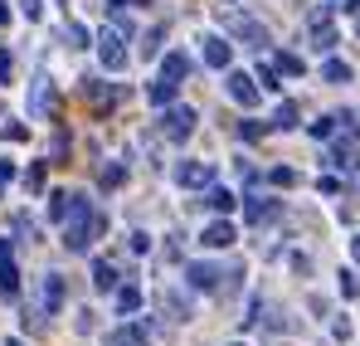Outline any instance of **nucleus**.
<instances>
[{
  "label": "nucleus",
  "instance_id": "f257e3e1",
  "mask_svg": "<svg viewBox=\"0 0 360 346\" xmlns=\"http://www.w3.org/2000/svg\"><path fill=\"white\" fill-rule=\"evenodd\" d=\"M185 73H190V58L180 54V49H171V54H166V63H161V73H156V83H151V103H156V108L176 103V93H180V83H185Z\"/></svg>",
  "mask_w": 360,
  "mask_h": 346
},
{
  "label": "nucleus",
  "instance_id": "f03ea898",
  "mask_svg": "<svg viewBox=\"0 0 360 346\" xmlns=\"http://www.w3.org/2000/svg\"><path fill=\"white\" fill-rule=\"evenodd\" d=\"M127 44H131V35L122 30V20H112V25H103V35H98V63H103L108 73H117V68H127Z\"/></svg>",
  "mask_w": 360,
  "mask_h": 346
},
{
  "label": "nucleus",
  "instance_id": "7ed1b4c3",
  "mask_svg": "<svg viewBox=\"0 0 360 346\" xmlns=\"http://www.w3.org/2000/svg\"><path fill=\"white\" fill-rule=\"evenodd\" d=\"M103 225H108V220H103V215H98V210L88 205V210H83L78 220H68V230H63V249L83 254V249H88V244H93L98 234H103Z\"/></svg>",
  "mask_w": 360,
  "mask_h": 346
},
{
  "label": "nucleus",
  "instance_id": "20e7f679",
  "mask_svg": "<svg viewBox=\"0 0 360 346\" xmlns=\"http://www.w3.org/2000/svg\"><path fill=\"white\" fill-rule=\"evenodd\" d=\"M229 273L219 268V264H185V288L190 292H219Z\"/></svg>",
  "mask_w": 360,
  "mask_h": 346
},
{
  "label": "nucleus",
  "instance_id": "39448f33",
  "mask_svg": "<svg viewBox=\"0 0 360 346\" xmlns=\"http://www.w3.org/2000/svg\"><path fill=\"white\" fill-rule=\"evenodd\" d=\"M195 132V108H185V103H171L166 117H161V137H171V142H185Z\"/></svg>",
  "mask_w": 360,
  "mask_h": 346
},
{
  "label": "nucleus",
  "instance_id": "423d86ee",
  "mask_svg": "<svg viewBox=\"0 0 360 346\" xmlns=\"http://www.w3.org/2000/svg\"><path fill=\"white\" fill-rule=\"evenodd\" d=\"M83 210H88V200H83L78 190H54V195H49V220H59V225L78 220Z\"/></svg>",
  "mask_w": 360,
  "mask_h": 346
},
{
  "label": "nucleus",
  "instance_id": "0eeeda50",
  "mask_svg": "<svg viewBox=\"0 0 360 346\" xmlns=\"http://www.w3.org/2000/svg\"><path fill=\"white\" fill-rule=\"evenodd\" d=\"M59 307H63V278H59V273H44V283H39V312H34L30 322L39 327V317H44V312L54 317Z\"/></svg>",
  "mask_w": 360,
  "mask_h": 346
},
{
  "label": "nucleus",
  "instance_id": "6e6552de",
  "mask_svg": "<svg viewBox=\"0 0 360 346\" xmlns=\"http://www.w3.org/2000/svg\"><path fill=\"white\" fill-rule=\"evenodd\" d=\"M258 93H263V83H258V78H248V73H229V98H234V103L258 108Z\"/></svg>",
  "mask_w": 360,
  "mask_h": 346
},
{
  "label": "nucleus",
  "instance_id": "1a4fd4ad",
  "mask_svg": "<svg viewBox=\"0 0 360 346\" xmlns=\"http://www.w3.org/2000/svg\"><path fill=\"white\" fill-rule=\"evenodd\" d=\"M83 103H93L98 113H108V108L117 103V88L103 83V78H83Z\"/></svg>",
  "mask_w": 360,
  "mask_h": 346
},
{
  "label": "nucleus",
  "instance_id": "9d476101",
  "mask_svg": "<svg viewBox=\"0 0 360 346\" xmlns=\"http://www.w3.org/2000/svg\"><path fill=\"white\" fill-rule=\"evenodd\" d=\"M200 54H205V63H210V68H229L234 49H229V39H219V35H205V39H200Z\"/></svg>",
  "mask_w": 360,
  "mask_h": 346
},
{
  "label": "nucleus",
  "instance_id": "9b49d317",
  "mask_svg": "<svg viewBox=\"0 0 360 346\" xmlns=\"http://www.w3.org/2000/svg\"><path fill=\"white\" fill-rule=\"evenodd\" d=\"M331 10H336V5H326V10H316V15H311V39H316V49H321V54H331V44H336Z\"/></svg>",
  "mask_w": 360,
  "mask_h": 346
},
{
  "label": "nucleus",
  "instance_id": "f8f14e48",
  "mask_svg": "<svg viewBox=\"0 0 360 346\" xmlns=\"http://www.w3.org/2000/svg\"><path fill=\"white\" fill-rule=\"evenodd\" d=\"M273 215H278V200H268V195H248L243 200V220L248 225H268Z\"/></svg>",
  "mask_w": 360,
  "mask_h": 346
},
{
  "label": "nucleus",
  "instance_id": "ddd939ff",
  "mask_svg": "<svg viewBox=\"0 0 360 346\" xmlns=\"http://www.w3.org/2000/svg\"><path fill=\"white\" fill-rule=\"evenodd\" d=\"M234 239H239V230H234L229 220H214V225H205V234H200L205 249H229Z\"/></svg>",
  "mask_w": 360,
  "mask_h": 346
},
{
  "label": "nucleus",
  "instance_id": "4468645a",
  "mask_svg": "<svg viewBox=\"0 0 360 346\" xmlns=\"http://www.w3.org/2000/svg\"><path fill=\"white\" fill-rule=\"evenodd\" d=\"M176 180L180 185H210V180H214V166H210V161H180Z\"/></svg>",
  "mask_w": 360,
  "mask_h": 346
},
{
  "label": "nucleus",
  "instance_id": "2eb2a0df",
  "mask_svg": "<svg viewBox=\"0 0 360 346\" xmlns=\"http://www.w3.org/2000/svg\"><path fill=\"white\" fill-rule=\"evenodd\" d=\"M0 292H5V297H15V292H20V268H15L10 244H5V239H0Z\"/></svg>",
  "mask_w": 360,
  "mask_h": 346
},
{
  "label": "nucleus",
  "instance_id": "dca6fc26",
  "mask_svg": "<svg viewBox=\"0 0 360 346\" xmlns=\"http://www.w3.org/2000/svg\"><path fill=\"white\" fill-rule=\"evenodd\" d=\"M234 35H239L248 49H268V30H263L258 20H243V15H234Z\"/></svg>",
  "mask_w": 360,
  "mask_h": 346
},
{
  "label": "nucleus",
  "instance_id": "f3484780",
  "mask_svg": "<svg viewBox=\"0 0 360 346\" xmlns=\"http://www.w3.org/2000/svg\"><path fill=\"white\" fill-rule=\"evenodd\" d=\"M297 117H302V108L292 103V98H283V103H278V113L268 117V127H273V132H292V127H297Z\"/></svg>",
  "mask_w": 360,
  "mask_h": 346
},
{
  "label": "nucleus",
  "instance_id": "a211bd4d",
  "mask_svg": "<svg viewBox=\"0 0 360 346\" xmlns=\"http://www.w3.org/2000/svg\"><path fill=\"white\" fill-rule=\"evenodd\" d=\"M30 108H34V113H54V83H49L44 73L34 78V93H30Z\"/></svg>",
  "mask_w": 360,
  "mask_h": 346
},
{
  "label": "nucleus",
  "instance_id": "6ab92c4d",
  "mask_svg": "<svg viewBox=\"0 0 360 346\" xmlns=\"http://www.w3.org/2000/svg\"><path fill=\"white\" fill-rule=\"evenodd\" d=\"M151 337V327H136V322H127V327H117L112 337H108V346H141Z\"/></svg>",
  "mask_w": 360,
  "mask_h": 346
},
{
  "label": "nucleus",
  "instance_id": "aec40b11",
  "mask_svg": "<svg viewBox=\"0 0 360 346\" xmlns=\"http://www.w3.org/2000/svg\"><path fill=\"white\" fill-rule=\"evenodd\" d=\"M93 283H98V292H117V264H108V259H98L93 264Z\"/></svg>",
  "mask_w": 360,
  "mask_h": 346
},
{
  "label": "nucleus",
  "instance_id": "412c9836",
  "mask_svg": "<svg viewBox=\"0 0 360 346\" xmlns=\"http://www.w3.org/2000/svg\"><path fill=\"white\" fill-rule=\"evenodd\" d=\"M205 205H210L214 215H229L239 200H234V190H224V185H210V190H205Z\"/></svg>",
  "mask_w": 360,
  "mask_h": 346
},
{
  "label": "nucleus",
  "instance_id": "4be33fe9",
  "mask_svg": "<svg viewBox=\"0 0 360 346\" xmlns=\"http://www.w3.org/2000/svg\"><path fill=\"white\" fill-rule=\"evenodd\" d=\"M136 307H141V288H131V283H122V288H117V312H122V317H131Z\"/></svg>",
  "mask_w": 360,
  "mask_h": 346
},
{
  "label": "nucleus",
  "instance_id": "5701e85b",
  "mask_svg": "<svg viewBox=\"0 0 360 346\" xmlns=\"http://www.w3.org/2000/svg\"><path fill=\"white\" fill-rule=\"evenodd\" d=\"M321 78H326V83H351V63L326 58V63H321Z\"/></svg>",
  "mask_w": 360,
  "mask_h": 346
},
{
  "label": "nucleus",
  "instance_id": "b1692460",
  "mask_svg": "<svg viewBox=\"0 0 360 346\" xmlns=\"http://www.w3.org/2000/svg\"><path fill=\"white\" fill-rule=\"evenodd\" d=\"M122 175H127V166H122V161H108V166L98 171V180H103V190H117Z\"/></svg>",
  "mask_w": 360,
  "mask_h": 346
},
{
  "label": "nucleus",
  "instance_id": "393cba45",
  "mask_svg": "<svg viewBox=\"0 0 360 346\" xmlns=\"http://www.w3.org/2000/svg\"><path fill=\"white\" fill-rule=\"evenodd\" d=\"M166 307H171V317H176V322L190 317V297H185V292H166Z\"/></svg>",
  "mask_w": 360,
  "mask_h": 346
},
{
  "label": "nucleus",
  "instance_id": "a878e982",
  "mask_svg": "<svg viewBox=\"0 0 360 346\" xmlns=\"http://www.w3.org/2000/svg\"><path fill=\"white\" fill-rule=\"evenodd\" d=\"M273 63H278V73H288V78H297V73H302V58L288 54V49H283V54H273Z\"/></svg>",
  "mask_w": 360,
  "mask_h": 346
},
{
  "label": "nucleus",
  "instance_id": "bb28decb",
  "mask_svg": "<svg viewBox=\"0 0 360 346\" xmlns=\"http://www.w3.org/2000/svg\"><path fill=\"white\" fill-rule=\"evenodd\" d=\"M268 132H273V127H268V122H258V117L239 122V137H248V142H253V137H268Z\"/></svg>",
  "mask_w": 360,
  "mask_h": 346
},
{
  "label": "nucleus",
  "instance_id": "cd10ccee",
  "mask_svg": "<svg viewBox=\"0 0 360 346\" xmlns=\"http://www.w3.org/2000/svg\"><path fill=\"white\" fill-rule=\"evenodd\" d=\"M278 78H283V73H278V63H263V68H258V83H263V88H283Z\"/></svg>",
  "mask_w": 360,
  "mask_h": 346
},
{
  "label": "nucleus",
  "instance_id": "c85d7f7f",
  "mask_svg": "<svg viewBox=\"0 0 360 346\" xmlns=\"http://www.w3.org/2000/svg\"><path fill=\"white\" fill-rule=\"evenodd\" d=\"M336 122H341V117H321V122H311V137H316V142H326V137L336 132Z\"/></svg>",
  "mask_w": 360,
  "mask_h": 346
},
{
  "label": "nucleus",
  "instance_id": "c756f323",
  "mask_svg": "<svg viewBox=\"0 0 360 346\" xmlns=\"http://www.w3.org/2000/svg\"><path fill=\"white\" fill-rule=\"evenodd\" d=\"M20 10H25L30 20H39V15H44V0H20Z\"/></svg>",
  "mask_w": 360,
  "mask_h": 346
},
{
  "label": "nucleus",
  "instance_id": "7c9ffc66",
  "mask_svg": "<svg viewBox=\"0 0 360 346\" xmlns=\"http://www.w3.org/2000/svg\"><path fill=\"white\" fill-rule=\"evenodd\" d=\"M10 68H15V58H10V49H0V83H10Z\"/></svg>",
  "mask_w": 360,
  "mask_h": 346
},
{
  "label": "nucleus",
  "instance_id": "2f4dec72",
  "mask_svg": "<svg viewBox=\"0 0 360 346\" xmlns=\"http://www.w3.org/2000/svg\"><path fill=\"white\" fill-rule=\"evenodd\" d=\"M273 180H278V185H292V180H297V171H292V166H278V171H273Z\"/></svg>",
  "mask_w": 360,
  "mask_h": 346
},
{
  "label": "nucleus",
  "instance_id": "473e14b6",
  "mask_svg": "<svg viewBox=\"0 0 360 346\" xmlns=\"http://www.w3.org/2000/svg\"><path fill=\"white\" fill-rule=\"evenodd\" d=\"M44 166H49V161H39V166H34V171L25 175V180H30V185H34V190H39V185H44Z\"/></svg>",
  "mask_w": 360,
  "mask_h": 346
},
{
  "label": "nucleus",
  "instance_id": "72a5a7b5",
  "mask_svg": "<svg viewBox=\"0 0 360 346\" xmlns=\"http://www.w3.org/2000/svg\"><path fill=\"white\" fill-rule=\"evenodd\" d=\"M356 288H360L356 273H341V292H346V297H356Z\"/></svg>",
  "mask_w": 360,
  "mask_h": 346
},
{
  "label": "nucleus",
  "instance_id": "f704fd0d",
  "mask_svg": "<svg viewBox=\"0 0 360 346\" xmlns=\"http://www.w3.org/2000/svg\"><path fill=\"white\" fill-rule=\"evenodd\" d=\"M336 10H360V0H336Z\"/></svg>",
  "mask_w": 360,
  "mask_h": 346
},
{
  "label": "nucleus",
  "instance_id": "c9c22d12",
  "mask_svg": "<svg viewBox=\"0 0 360 346\" xmlns=\"http://www.w3.org/2000/svg\"><path fill=\"white\" fill-rule=\"evenodd\" d=\"M5 175H10V161H0V185H5Z\"/></svg>",
  "mask_w": 360,
  "mask_h": 346
},
{
  "label": "nucleus",
  "instance_id": "e433bc0d",
  "mask_svg": "<svg viewBox=\"0 0 360 346\" xmlns=\"http://www.w3.org/2000/svg\"><path fill=\"white\" fill-rule=\"evenodd\" d=\"M351 254H356V264H360V239H356V244H351Z\"/></svg>",
  "mask_w": 360,
  "mask_h": 346
},
{
  "label": "nucleus",
  "instance_id": "4c0bfd02",
  "mask_svg": "<svg viewBox=\"0 0 360 346\" xmlns=\"http://www.w3.org/2000/svg\"><path fill=\"white\" fill-rule=\"evenodd\" d=\"M5 20H10V10H5V5H0V25H5Z\"/></svg>",
  "mask_w": 360,
  "mask_h": 346
},
{
  "label": "nucleus",
  "instance_id": "58836bf2",
  "mask_svg": "<svg viewBox=\"0 0 360 346\" xmlns=\"http://www.w3.org/2000/svg\"><path fill=\"white\" fill-rule=\"evenodd\" d=\"M356 39H360V20H356Z\"/></svg>",
  "mask_w": 360,
  "mask_h": 346
},
{
  "label": "nucleus",
  "instance_id": "ea45409f",
  "mask_svg": "<svg viewBox=\"0 0 360 346\" xmlns=\"http://www.w3.org/2000/svg\"><path fill=\"white\" fill-rule=\"evenodd\" d=\"M108 5H122V0H108Z\"/></svg>",
  "mask_w": 360,
  "mask_h": 346
},
{
  "label": "nucleus",
  "instance_id": "a19ab883",
  "mask_svg": "<svg viewBox=\"0 0 360 346\" xmlns=\"http://www.w3.org/2000/svg\"><path fill=\"white\" fill-rule=\"evenodd\" d=\"M5 346H20V342H5Z\"/></svg>",
  "mask_w": 360,
  "mask_h": 346
},
{
  "label": "nucleus",
  "instance_id": "79ce46f5",
  "mask_svg": "<svg viewBox=\"0 0 360 346\" xmlns=\"http://www.w3.org/2000/svg\"><path fill=\"white\" fill-rule=\"evenodd\" d=\"M239 346H243V342H239Z\"/></svg>",
  "mask_w": 360,
  "mask_h": 346
}]
</instances>
